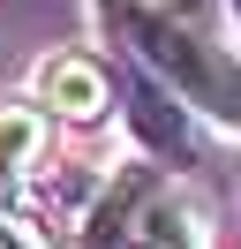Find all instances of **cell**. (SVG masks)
I'll return each mask as SVG.
<instances>
[{"instance_id":"6da1fadb","label":"cell","mask_w":241,"mask_h":249,"mask_svg":"<svg viewBox=\"0 0 241 249\" xmlns=\"http://www.w3.org/2000/svg\"><path fill=\"white\" fill-rule=\"evenodd\" d=\"M98 8L120 31V46L136 53L143 76H158L189 113H204V121H219V128L241 136V61L226 46H211L196 23L158 16V8H143V0H98Z\"/></svg>"},{"instance_id":"7a4b0ae2","label":"cell","mask_w":241,"mask_h":249,"mask_svg":"<svg viewBox=\"0 0 241 249\" xmlns=\"http://www.w3.org/2000/svg\"><path fill=\"white\" fill-rule=\"evenodd\" d=\"M120 249H211V219L181 181H151V196L120 227Z\"/></svg>"},{"instance_id":"3957f363","label":"cell","mask_w":241,"mask_h":249,"mask_svg":"<svg viewBox=\"0 0 241 249\" xmlns=\"http://www.w3.org/2000/svg\"><path fill=\"white\" fill-rule=\"evenodd\" d=\"M38 106H53L60 121H98L105 106H113V76H105L98 53H53V61H38Z\"/></svg>"},{"instance_id":"277c9868","label":"cell","mask_w":241,"mask_h":249,"mask_svg":"<svg viewBox=\"0 0 241 249\" xmlns=\"http://www.w3.org/2000/svg\"><path fill=\"white\" fill-rule=\"evenodd\" d=\"M128 128L151 143V151H166V159H189V143H196L189 106H181L158 76H128Z\"/></svg>"},{"instance_id":"5b68a950","label":"cell","mask_w":241,"mask_h":249,"mask_svg":"<svg viewBox=\"0 0 241 249\" xmlns=\"http://www.w3.org/2000/svg\"><path fill=\"white\" fill-rule=\"evenodd\" d=\"M45 143H53L45 106H30V98H8V91H0V181H8V174H30V166L45 159Z\"/></svg>"},{"instance_id":"8992f818","label":"cell","mask_w":241,"mask_h":249,"mask_svg":"<svg viewBox=\"0 0 241 249\" xmlns=\"http://www.w3.org/2000/svg\"><path fill=\"white\" fill-rule=\"evenodd\" d=\"M143 196H151V174H128V181H120L98 212H90V227L75 234V249H120V227H128V212H136Z\"/></svg>"},{"instance_id":"52a82bcc","label":"cell","mask_w":241,"mask_h":249,"mask_svg":"<svg viewBox=\"0 0 241 249\" xmlns=\"http://www.w3.org/2000/svg\"><path fill=\"white\" fill-rule=\"evenodd\" d=\"M0 249H53V234L30 212H0Z\"/></svg>"},{"instance_id":"ba28073f","label":"cell","mask_w":241,"mask_h":249,"mask_svg":"<svg viewBox=\"0 0 241 249\" xmlns=\"http://www.w3.org/2000/svg\"><path fill=\"white\" fill-rule=\"evenodd\" d=\"M234 16H241V0H234Z\"/></svg>"}]
</instances>
